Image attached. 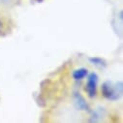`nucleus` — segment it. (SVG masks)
<instances>
[{"label":"nucleus","mask_w":123,"mask_h":123,"mask_svg":"<svg viewBox=\"0 0 123 123\" xmlns=\"http://www.w3.org/2000/svg\"><path fill=\"white\" fill-rule=\"evenodd\" d=\"M76 103H77V105H78V107L80 108V109H82V110H85V109H87V105H86V103L84 102V100H83V98L80 96V95H76Z\"/></svg>","instance_id":"20e7f679"},{"label":"nucleus","mask_w":123,"mask_h":123,"mask_svg":"<svg viewBox=\"0 0 123 123\" xmlns=\"http://www.w3.org/2000/svg\"><path fill=\"white\" fill-rule=\"evenodd\" d=\"M96 85H97V76L95 74H91L88 77V80L85 88L90 97H94L96 95Z\"/></svg>","instance_id":"f03ea898"},{"label":"nucleus","mask_w":123,"mask_h":123,"mask_svg":"<svg viewBox=\"0 0 123 123\" xmlns=\"http://www.w3.org/2000/svg\"><path fill=\"white\" fill-rule=\"evenodd\" d=\"M10 0H0V3H8Z\"/></svg>","instance_id":"39448f33"},{"label":"nucleus","mask_w":123,"mask_h":123,"mask_svg":"<svg viewBox=\"0 0 123 123\" xmlns=\"http://www.w3.org/2000/svg\"><path fill=\"white\" fill-rule=\"evenodd\" d=\"M87 69H85V68H80V69H78V70H76L74 73H73V78L75 79V80H82V79H84L86 76H87Z\"/></svg>","instance_id":"7ed1b4c3"},{"label":"nucleus","mask_w":123,"mask_h":123,"mask_svg":"<svg viewBox=\"0 0 123 123\" xmlns=\"http://www.w3.org/2000/svg\"><path fill=\"white\" fill-rule=\"evenodd\" d=\"M121 85V84H120ZM119 87V86H118ZM118 87H112L111 83L107 81L103 84L102 86V92H103V95L111 100H115L118 98V94H121V91H118Z\"/></svg>","instance_id":"f257e3e1"},{"label":"nucleus","mask_w":123,"mask_h":123,"mask_svg":"<svg viewBox=\"0 0 123 123\" xmlns=\"http://www.w3.org/2000/svg\"><path fill=\"white\" fill-rule=\"evenodd\" d=\"M1 29H2V23H1V21H0V31H1Z\"/></svg>","instance_id":"423d86ee"}]
</instances>
